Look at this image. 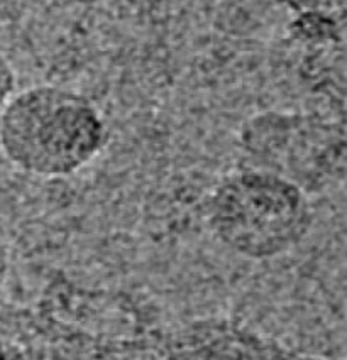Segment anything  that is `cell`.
<instances>
[{"label":"cell","mask_w":347,"mask_h":360,"mask_svg":"<svg viewBox=\"0 0 347 360\" xmlns=\"http://www.w3.org/2000/svg\"><path fill=\"white\" fill-rule=\"evenodd\" d=\"M107 142V125L90 98L37 85L14 94L0 112V150L24 173L65 178L90 165Z\"/></svg>","instance_id":"cell-1"},{"label":"cell","mask_w":347,"mask_h":360,"mask_svg":"<svg viewBox=\"0 0 347 360\" xmlns=\"http://www.w3.org/2000/svg\"><path fill=\"white\" fill-rule=\"evenodd\" d=\"M15 94V73L12 65L0 53V112L7 105L12 95Z\"/></svg>","instance_id":"cell-4"},{"label":"cell","mask_w":347,"mask_h":360,"mask_svg":"<svg viewBox=\"0 0 347 360\" xmlns=\"http://www.w3.org/2000/svg\"><path fill=\"white\" fill-rule=\"evenodd\" d=\"M205 220L234 254L265 261L286 254L307 237L313 212L308 193L294 181L246 166L214 186Z\"/></svg>","instance_id":"cell-2"},{"label":"cell","mask_w":347,"mask_h":360,"mask_svg":"<svg viewBox=\"0 0 347 360\" xmlns=\"http://www.w3.org/2000/svg\"><path fill=\"white\" fill-rule=\"evenodd\" d=\"M9 264H11L9 249H7L6 242H4L2 237H0V288L4 286V283H6L7 279V274H9Z\"/></svg>","instance_id":"cell-5"},{"label":"cell","mask_w":347,"mask_h":360,"mask_svg":"<svg viewBox=\"0 0 347 360\" xmlns=\"http://www.w3.org/2000/svg\"><path fill=\"white\" fill-rule=\"evenodd\" d=\"M249 167L279 174L305 193L344 173V129L313 115L265 112L241 131Z\"/></svg>","instance_id":"cell-3"}]
</instances>
